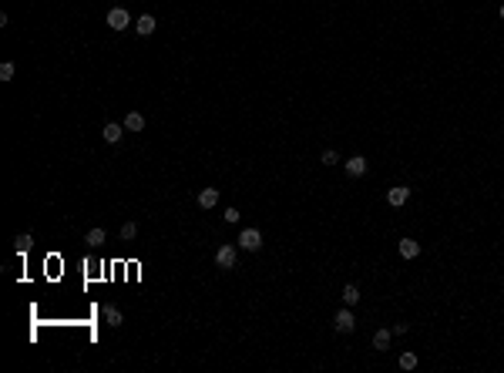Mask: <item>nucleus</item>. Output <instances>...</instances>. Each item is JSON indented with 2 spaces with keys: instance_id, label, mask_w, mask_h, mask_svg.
<instances>
[{
  "instance_id": "5",
  "label": "nucleus",
  "mask_w": 504,
  "mask_h": 373,
  "mask_svg": "<svg viewBox=\"0 0 504 373\" xmlns=\"http://www.w3.org/2000/svg\"><path fill=\"white\" fill-rule=\"evenodd\" d=\"M121 135H124V124H114V121H108L104 128H101V138H104L108 145H118V141H121Z\"/></svg>"
},
{
  "instance_id": "20",
  "label": "nucleus",
  "mask_w": 504,
  "mask_h": 373,
  "mask_svg": "<svg viewBox=\"0 0 504 373\" xmlns=\"http://www.w3.org/2000/svg\"><path fill=\"white\" fill-rule=\"evenodd\" d=\"M222 219H225V222H229V226H235V222H239L242 215H239V209H235V205H232V209H225V212H222Z\"/></svg>"
},
{
  "instance_id": "2",
  "label": "nucleus",
  "mask_w": 504,
  "mask_h": 373,
  "mask_svg": "<svg viewBox=\"0 0 504 373\" xmlns=\"http://www.w3.org/2000/svg\"><path fill=\"white\" fill-rule=\"evenodd\" d=\"M108 27H111V31H128V27H131L128 11H124V7H111V11H108Z\"/></svg>"
},
{
  "instance_id": "6",
  "label": "nucleus",
  "mask_w": 504,
  "mask_h": 373,
  "mask_svg": "<svg viewBox=\"0 0 504 373\" xmlns=\"http://www.w3.org/2000/svg\"><path fill=\"white\" fill-rule=\"evenodd\" d=\"M407 199H410V189H407V185H397V189H390V192H387V202H390L393 209H400Z\"/></svg>"
},
{
  "instance_id": "15",
  "label": "nucleus",
  "mask_w": 504,
  "mask_h": 373,
  "mask_svg": "<svg viewBox=\"0 0 504 373\" xmlns=\"http://www.w3.org/2000/svg\"><path fill=\"white\" fill-rule=\"evenodd\" d=\"M84 242H88V246H101V242H104V229H91L88 236H84Z\"/></svg>"
},
{
  "instance_id": "3",
  "label": "nucleus",
  "mask_w": 504,
  "mask_h": 373,
  "mask_svg": "<svg viewBox=\"0 0 504 373\" xmlns=\"http://www.w3.org/2000/svg\"><path fill=\"white\" fill-rule=\"evenodd\" d=\"M333 329H336V333H353V329H357L353 313H350V309H340V313L333 316Z\"/></svg>"
},
{
  "instance_id": "12",
  "label": "nucleus",
  "mask_w": 504,
  "mask_h": 373,
  "mask_svg": "<svg viewBox=\"0 0 504 373\" xmlns=\"http://www.w3.org/2000/svg\"><path fill=\"white\" fill-rule=\"evenodd\" d=\"M390 339H393V329H377L373 333V350H390Z\"/></svg>"
},
{
  "instance_id": "8",
  "label": "nucleus",
  "mask_w": 504,
  "mask_h": 373,
  "mask_svg": "<svg viewBox=\"0 0 504 373\" xmlns=\"http://www.w3.org/2000/svg\"><path fill=\"white\" fill-rule=\"evenodd\" d=\"M363 171H367V158H363V155H353V158H347V175L360 178Z\"/></svg>"
},
{
  "instance_id": "19",
  "label": "nucleus",
  "mask_w": 504,
  "mask_h": 373,
  "mask_svg": "<svg viewBox=\"0 0 504 373\" xmlns=\"http://www.w3.org/2000/svg\"><path fill=\"white\" fill-rule=\"evenodd\" d=\"M0 81H14V64H11V61H4V64H0Z\"/></svg>"
},
{
  "instance_id": "10",
  "label": "nucleus",
  "mask_w": 504,
  "mask_h": 373,
  "mask_svg": "<svg viewBox=\"0 0 504 373\" xmlns=\"http://www.w3.org/2000/svg\"><path fill=\"white\" fill-rule=\"evenodd\" d=\"M199 205H202V209H215V205H219V189H202V192H199Z\"/></svg>"
},
{
  "instance_id": "4",
  "label": "nucleus",
  "mask_w": 504,
  "mask_h": 373,
  "mask_svg": "<svg viewBox=\"0 0 504 373\" xmlns=\"http://www.w3.org/2000/svg\"><path fill=\"white\" fill-rule=\"evenodd\" d=\"M215 262H219V269H235V246H222L215 252Z\"/></svg>"
},
{
  "instance_id": "17",
  "label": "nucleus",
  "mask_w": 504,
  "mask_h": 373,
  "mask_svg": "<svg viewBox=\"0 0 504 373\" xmlns=\"http://www.w3.org/2000/svg\"><path fill=\"white\" fill-rule=\"evenodd\" d=\"M417 366V353H400V370H414Z\"/></svg>"
},
{
  "instance_id": "14",
  "label": "nucleus",
  "mask_w": 504,
  "mask_h": 373,
  "mask_svg": "<svg viewBox=\"0 0 504 373\" xmlns=\"http://www.w3.org/2000/svg\"><path fill=\"white\" fill-rule=\"evenodd\" d=\"M343 303H347V306H357V303H360V289H357L353 283L343 286Z\"/></svg>"
},
{
  "instance_id": "16",
  "label": "nucleus",
  "mask_w": 504,
  "mask_h": 373,
  "mask_svg": "<svg viewBox=\"0 0 504 373\" xmlns=\"http://www.w3.org/2000/svg\"><path fill=\"white\" fill-rule=\"evenodd\" d=\"M14 242H17V252H27V249L34 246V236H31V232H24V236H17Z\"/></svg>"
},
{
  "instance_id": "18",
  "label": "nucleus",
  "mask_w": 504,
  "mask_h": 373,
  "mask_svg": "<svg viewBox=\"0 0 504 373\" xmlns=\"http://www.w3.org/2000/svg\"><path fill=\"white\" fill-rule=\"evenodd\" d=\"M134 236H138V226H134V222H124V226H121V239H124V242H131Z\"/></svg>"
},
{
  "instance_id": "1",
  "label": "nucleus",
  "mask_w": 504,
  "mask_h": 373,
  "mask_svg": "<svg viewBox=\"0 0 504 373\" xmlns=\"http://www.w3.org/2000/svg\"><path fill=\"white\" fill-rule=\"evenodd\" d=\"M239 249L259 252V249H262V232H259V229H242V232H239Z\"/></svg>"
},
{
  "instance_id": "11",
  "label": "nucleus",
  "mask_w": 504,
  "mask_h": 373,
  "mask_svg": "<svg viewBox=\"0 0 504 373\" xmlns=\"http://www.w3.org/2000/svg\"><path fill=\"white\" fill-rule=\"evenodd\" d=\"M141 128H145V114H138V111L124 114V131H141Z\"/></svg>"
},
{
  "instance_id": "13",
  "label": "nucleus",
  "mask_w": 504,
  "mask_h": 373,
  "mask_svg": "<svg viewBox=\"0 0 504 373\" xmlns=\"http://www.w3.org/2000/svg\"><path fill=\"white\" fill-rule=\"evenodd\" d=\"M104 323L108 326H121V309L118 306H104Z\"/></svg>"
},
{
  "instance_id": "9",
  "label": "nucleus",
  "mask_w": 504,
  "mask_h": 373,
  "mask_svg": "<svg viewBox=\"0 0 504 373\" xmlns=\"http://www.w3.org/2000/svg\"><path fill=\"white\" fill-rule=\"evenodd\" d=\"M397 249H400L403 259H417V256H420V246H417L414 239H400V242H397Z\"/></svg>"
},
{
  "instance_id": "7",
  "label": "nucleus",
  "mask_w": 504,
  "mask_h": 373,
  "mask_svg": "<svg viewBox=\"0 0 504 373\" xmlns=\"http://www.w3.org/2000/svg\"><path fill=\"white\" fill-rule=\"evenodd\" d=\"M134 31H138L141 37H151L155 34V17H151V14H141V17L134 21Z\"/></svg>"
},
{
  "instance_id": "21",
  "label": "nucleus",
  "mask_w": 504,
  "mask_h": 373,
  "mask_svg": "<svg viewBox=\"0 0 504 373\" xmlns=\"http://www.w3.org/2000/svg\"><path fill=\"white\" fill-rule=\"evenodd\" d=\"M319 161H323V165H340V155H336L333 148H326V151H323V158H319Z\"/></svg>"
},
{
  "instance_id": "22",
  "label": "nucleus",
  "mask_w": 504,
  "mask_h": 373,
  "mask_svg": "<svg viewBox=\"0 0 504 373\" xmlns=\"http://www.w3.org/2000/svg\"><path fill=\"white\" fill-rule=\"evenodd\" d=\"M501 17H504V4H501Z\"/></svg>"
}]
</instances>
